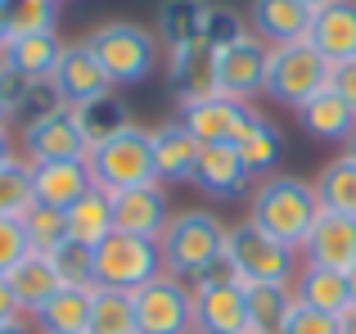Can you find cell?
Wrapping results in <instances>:
<instances>
[{
  "label": "cell",
  "instance_id": "17",
  "mask_svg": "<svg viewBox=\"0 0 356 334\" xmlns=\"http://www.w3.org/2000/svg\"><path fill=\"white\" fill-rule=\"evenodd\" d=\"M95 190V176H90L86 159H63V163H32V194L45 208H63L68 212L77 199Z\"/></svg>",
  "mask_w": 356,
  "mask_h": 334
},
{
  "label": "cell",
  "instance_id": "40",
  "mask_svg": "<svg viewBox=\"0 0 356 334\" xmlns=\"http://www.w3.org/2000/svg\"><path fill=\"white\" fill-rule=\"evenodd\" d=\"M36 90H41L36 81H27L23 72H14L5 59H0V104H5L9 113H14V118L27 113V109H32V100H36Z\"/></svg>",
  "mask_w": 356,
  "mask_h": 334
},
{
  "label": "cell",
  "instance_id": "6",
  "mask_svg": "<svg viewBox=\"0 0 356 334\" xmlns=\"http://www.w3.org/2000/svg\"><path fill=\"white\" fill-rule=\"evenodd\" d=\"M90 176L104 194H122V190H140V185H163L158 181V163H154V141L145 127L113 136L108 145L86 154Z\"/></svg>",
  "mask_w": 356,
  "mask_h": 334
},
{
  "label": "cell",
  "instance_id": "38",
  "mask_svg": "<svg viewBox=\"0 0 356 334\" xmlns=\"http://www.w3.org/2000/svg\"><path fill=\"white\" fill-rule=\"evenodd\" d=\"M248 36V18L239 14V9H230V5H212V14H208V23H203V45H212V50H230L235 41H243Z\"/></svg>",
  "mask_w": 356,
  "mask_h": 334
},
{
  "label": "cell",
  "instance_id": "9",
  "mask_svg": "<svg viewBox=\"0 0 356 334\" xmlns=\"http://www.w3.org/2000/svg\"><path fill=\"white\" fill-rule=\"evenodd\" d=\"M23 145H27V163H63V159H86L90 154L77 132V118L63 100L32 109L23 118Z\"/></svg>",
  "mask_w": 356,
  "mask_h": 334
},
{
  "label": "cell",
  "instance_id": "34",
  "mask_svg": "<svg viewBox=\"0 0 356 334\" xmlns=\"http://www.w3.org/2000/svg\"><path fill=\"white\" fill-rule=\"evenodd\" d=\"M36 203L32 194V163L9 159L0 167V217H27V208Z\"/></svg>",
  "mask_w": 356,
  "mask_h": 334
},
{
  "label": "cell",
  "instance_id": "46",
  "mask_svg": "<svg viewBox=\"0 0 356 334\" xmlns=\"http://www.w3.org/2000/svg\"><path fill=\"white\" fill-rule=\"evenodd\" d=\"M9 159H14V145H9V136H5V132H0V167H5Z\"/></svg>",
  "mask_w": 356,
  "mask_h": 334
},
{
  "label": "cell",
  "instance_id": "13",
  "mask_svg": "<svg viewBox=\"0 0 356 334\" xmlns=\"http://www.w3.org/2000/svg\"><path fill=\"white\" fill-rule=\"evenodd\" d=\"M50 90L72 109V104H86V100H95V95H108V90H113V81H108L99 54L90 50V41H72L68 50H63L54 77H50Z\"/></svg>",
  "mask_w": 356,
  "mask_h": 334
},
{
  "label": "cell",
  "instance_id": "29",
  "mask_svg": "<svg viewBox=\"0 0 356 334\" xmlns=\"http://www.w3.org/2000/svg\"><path fill=\"white\" fill-rule=\"evenodd\" d=\"M208 14H212V0H163L158 5V36L167 41V50L203 41Z\"/></svg>",
  "mask_w": 356,
  "mask_h": 334
},
{
  "label": "cell",
  "instance_id": "8",
  "mask_svg": "<svg viewBox=\"0 0 356 334\" xmlns=\"http://www.w3.org/2000/svg\"><path fill=\"white\" fill-rule=\"evenodd\" d=\"M194 289V330L203 334H248V285L230 271L226 262L217 271H208L203 280L190 285Z\"/></svg>",
  "mask_w": 356,
  "mask_h": 334
},
{
  "label": "cell",
  "instance_id": "23",
  "mask_svg": "<svg viewBox=\"0 0 356 334\" xmlns=\"http://www.w3.org/2000/svg\"><path fill=\"white\" fill-rule=\"evenodd\" d=\"M72 118H77V132H81V141H86V150H99V145H108L113 136L136 127L127 100H122L118 90L95 95V100H86V104H72Z\"/></svg>",
  "mask_w": 356,
  "mask_h": 334
},
{
  "label": "cell",
  "instance_id": "39",
  "mask_svg": "<svg viewBox=\"0 0 356 334\" xmlns=\"http://www.w3.org/2000/svg\"><path fill=\"white\" fill-rule=\"evenodd\" d=\"M27 253H36V248L27 239L23 217H0V276H9Z\"/></svg>",
  "mask_w": 356,
  "mask_h": 334
},
{
  "label": "cell",
  "instance_id": "32",
  "mask_svg": "<svg viewBox=\"0 0 356 334\" xmlns=\"http://www.w3.org/2000/svg\"><path fill=\"white\" fill-rule=\"evenodd\" d=\"M316 194H321V208L325 212H339V217L356 221V163L348 154L330 159L316 176Z\"/></svg>",
  "mask_w": 356,
  "mask_h": 334
},
{
  "label": "cell",
  "instance_id": "7",
  "mask_svg": "<svg viewBox=\"0 0 356 334\" xmlns=\"http://www.w3.org/2000/svg\"><path fill=\"white\" fill-rule=\"evenodd\" d=\"M158 276H167V271H163V248H158L154 239L113 230L108 239L95 244V289L136 294V289H145L149 280H158Z\"/></svg>",
  "mask_w": 356,
  "mask_h": 334
},
{
  "label": "cell",
  "instance_id": "31",
  "mask_svg": "<svg viewBox=\"0 0 356 334\" xmlns=\"http://www.w3.org/2000/svg\"><path fill=\"white\" fill-rule=\"evenodd\" d=\"M293 308H298L293 285H248V317L257 334H284Z\"/></svg>",
  "mask_w": 356,
  "mask_h": 334
},
{
  "label": "cell",
  "instance_id": "37",
  "mask_svg": "<svg viewBox=\"0 0 356 334\" xmlns=\"http://www.w3.org/2000/svg\"><path fill=\"white\" fill-rule=\"evenodd\" d=\"M54 23H59V0H9V27H14V36L54 32Z\"/></svg>",
  "mask_w": 356,
  "mask_h": 334
},
{
  "label": "cell",
  "instance_id": "15",
  "mask_svg": "<svg viewBox=\"0 0 356 334\" xmlns=\"http://www.w3.org/2000/svg\"><path fill=\"white\" fill-rule=\"evenodd\" d=\"M266 68H270V45L248 32L230 50H221V95L248 104L257 90H266Z\"/></svg>",
  "mask_w": 356,
  "mask_h": 334
},
{
  "label": "cell",
  "instance_id": "35",
  "mask_svg": "<svg viewBox=\"0 0 356 334\" xmlns=\"http://www.w3.org/2000/svg\"><path fill=\"white\" fill-rule=\"evenodd\" d=\"M45 257H50V267L59 271L63 285H95V248L77 244V239H63Z\"/></svg>",
  "mask_w": 356,
  "mask_h": 334
},
{
  "label": "cell",
  "instance_id": "25",
  "mask_svg": "<svg viewBox=\"0 0 356 334\" xmlns=\"http://www.w3.org/2000/svg\"><path fill=\"white\" fill-rule=\"evenodd\" d=\"M5 280H9V289H14L18 312H27V317H36V312H41L45 303H50L54 294L63 289L59 271L50 267V257H45V253H27L23 262H18L14 271L5 276Z\"/></svg>",
  "mask_w": 356,
  "mask_h": 334
},
{
  "label": "cell",
  "instance_id": "50",
  "mask_svg": "<svg viewBox=\"0 0 356 334\" xmlns=\"http://www.w3.org/2000/svg\"><path fill=\"white\" fill-rule=\"evenodd\" d=\"M302 5H307V9H312V14H316V9H325V5H334V0H302Z\"/></svg>",
  "mask_w": 356,
  "mask_h": 334
},
{
  "label": "cell",
  "instance_id": "45",
  "mask_svg": "<svg viewBox=\"0 0 356 334\" xmlns=\"http://www.w3.org/2000/svg\"><path fill=\"white\" fill-rule=\"evenodd\" d=\"M0 334H32V326H27L23 317H14V321H5V326H0Z\"/></svg>",
  "mask_w": 356,
  "mask_h": 334
},
{
  "label": "cell",
  "instance_id": "42",
  "mask_svg": "<svg viewBox=\"0 0 356 334\" xmlns=\"http://www.w3.org/2000/svg\"><path fill=\"white\" fill-rule=\"evenodd\" d=\"M330 86L339 90L343 100L356 109V59H348V63H334V77H330Z\"/></svg>",
  "mask_w": 356,
  "mask_h": 334
},
{
  "label": "cell",
  "instance_id": "3",
  "mask_svg": "<svg viewBox=\"0 0 356 334\" xmlns=\"http://www.w3.org/2000/svg\"><path fill=\"white\" fill-rule=\"evenodd\" d=\"M226 267L243 285H293L298 280V248L270 239L252 221H239L226 235Z\"/></svg>",
  "mask_w": 356,
  "mask_h": 334
},
{
  "label": "cell",
  "instance_id": "52",
  "mask_svg": "<svg viewBox=\"0 0 356 334\" xmlns=\"http://www.w3.org/2000/svg\"><path fill=\"white\" fill-rule=\"evenodd\" d=\"M194 334H203V330H194Z\"/></svg>",
  "mask_w": 356,
  "mask_h": 334
},
{
  "label": "cell",
  "instance_id": "22",
  "mask_svg": "<svg viewBox=\"0 0 356 334\" xmlns=\"http://www.w3.org/2000/svg\"><path fill=\"white\" fill-rule=\"evenodd\" d=\"M154 141V163H158V181H194L203 145L185 132V122H163L149 132Z\"/></svg>",
  "mask_w": 356,
  "mask_h": 334
},
{
  "label": "cell",
  "instance_id": "18",
  "mask_svg": "<svg viewBox=\"0 0 356 334\" xmlns=\"http://www.w3.org/2000/svg\"><path fill=\"white\" fill-rule=\"evenodd\" d=\"M194 185L203 194H212V199H243V194H252L257 181L243 167L235 145H208L199 154V167H194Z\"/></svg>",
  "mask_w": 356,
  "mask_h": 334
},
{
  "label": "cell",
  "instance_id": "5",
  "mask_svg": "<svg viewBox=\"0 0 356 334\" xmlns=\"http://www.w3.org/2000/svg\"><path fill=\"white\" fill-rule=\"evenodd\" d=\"M86 41H90V50L99 54V63H104L113 86H140V81H149V72L158 68V36L140 23L113 18V23L95 27Z\"/></svg>",
  "mask_w": 356,
  "mask_h": 334
},
{
  "label": "cell",
  "instance_id": "24",
  "mask_svg": "<svg viewBox=\"0 0 356 334\" xmlns=\"http://www.w3.org/2000/svg\"><path fill=\"white\" fill-rule=\"evenodd\" d=\"M298 122H302V127H307V136H316V141L348 145V141H352V132H356V109L330 86V90H321L316 100H307V104L298 109Z\"/></svg>",
  "mask_w": 356,
  "mask_h": 334
},
{
  "label": "cell",
  "instance_id": "53",
  "mask_svg": "<svg viewBox=\"0 0 356 334\" xmlns=\"http://www.w3.org/2000/svg\"><path fill=\"white\" fill-rule=\"evenodd\" d=\"M248 334H257V330H248Z\"/></svg>",
  "mask_w": 356,
  "mask_h": 334
},
{
  "label": "cell",
  "instance_id": "11",
  "mask_svg": "<svg viewBox=\"0 0 356 334\" xmlns=\"http://www.w3.org/2000/svg\"><path fill=\"white\" fill-rule=\"evenodd\" d=\"M167 77H172V90L181 95V109L212 100V95H221V54L203 41L176 45L167 54Z\"/></svg>",
  "mask_w": 356,
  "mask_h": 334
},
{
  "label": "cell",
  "instance_id": "28",
  "mask_svg": "<svg viewBox=\"0 0 356 334\" xmlns=\"http://www.w3.org/2000/svg\"><path fill=\"white\" fill-rule=\"evenodd\" d=\"M293 294L302 308L316 312H330V317H343L352 308V289H348V276L343 271H325V267H302L293 280Z\"/></svg>",
  "mask_w": 356,
  "mask_h": 334
},
{
  "label": "cell",
  "instance_id": "49",
  "mask_svg": "<svg viewBox=\"0 0 356 334\" xmlns=\"http://www.w3.org/2000/svg\"><path fill=\"white\" fill-rule=\"evenodd\" d=\"M343 154H348V159L356 163V132H352V141H348V145H343Z\"/></svg>",
  "mask_w": 356,
  "mask_h": 334
},
{
  "label": "cell",
  "instance_id": "43",
  "mask_svg": "<svg viewBox=\"0 0 356 334\" xmlns=\"http://www.w3.org/2000/svg\"><path fill=\"white\" fill-rule=\"evenodd\" d=\"M14 317H23V312H18V303H14V289H9V280L0 276V326H5V321H14Z\"/></svg>",
  "mask_w": 356,
  "mask_h": 334
},
{
  "label": "cell",
  "instance_id": "1",
  "mask_svg": "<svg viewBox=\"0 0 356 334\" xmlns=\"http://www.w3.org/2000/svg\"><path fill=\"white\" fill-rule=\"evenodd\" d=\"M248 199H252V212H248L252 226L266 230L280 244L298 248V253H302L312 226L325 212L321 194H316V181H302V176H293V172H275V176H266V181H257Z\"/></svg>",
  "mask_w": 356,
  "mask_h": 334
},
{
  "label": "cell",
  "instance_id": "14",
  "mask_svg": "<svg viewBox=\"0 0 356 334\" xmlns=\"http://www.w3.org/2000/svg\"><path fill=\"white\" fill-rule=\"evenodd\" d=\"M167 221H172V199L163 185H140V190L113 194V230H122V235H140L158 244Z\"/></svg>",
  "mask_w": 356,
  "mask_h": 334
},
{
  "label": "cell",
  "instance_id": "41",
  "mask_svg": "<svg viewBox=\"0 0 356 334\" xmlns=\"http://www.w3.org/2000/svg\"><path fill=\"white\" fill-rule=\"evenodd\" d=\"M284 334H343V317H330V312H316V308H302V303H298Z\"/></svg>",
  "mask_w": 356,
  "mask_h": 334
},
{
  "label": "cell",
  "instance_id": "4",
  "mask_svg": "<svg viewBox=\"0 0 356 334\" xmlns=\"http://www.w3.org/2000/svg\"><path fill=\"white\" fill-rule=\"evenodd\" d=\"M330 77H334V63L325 59L312 41L275 45V50H270V68H266V95L298 113L307 100L330 90Z\"/></svg>",
  "mask_w": 356,
  "mask_h": 334
},
{
  "label": "cell",
  "instance_id": "19",
  "mask_svg": "<svg viewBox=\"0 0 356 334\" xmlns=\"http://www.w3.org/2000/svg\"><path fill=\"white\" fill-rule=\"evenodd\" d=\"M248 32L257 36V41H266L270 50H275V45L307 41V32H312V9H307L302 0H252Z\"/></svg>",
  "mask_w": 356,
  "mask_h": 334
},
{
  "label": "cell",
  "instance_id": "30",
  "mask_svg": "<svg viewBox=\"0 0 356 334\" xmlns=\"http://www.w3.org/2000/svg\"><path fill=\"white\" fill-rule=\"evenodd\" d=\"M108 235H113V194H104L95 185L86 199H77L68 208V239L95 248L99 239H108Z\"/></svg>",
  "mask_w": 356,
  "mask_h": 334
},
{
  "label": "cell",
  "instance_id": "2",
  "mask_svg": "<svg viewBox=\"0 0 356 334\" xmlns=\"http://www.w3.org/2000/svg\"><path fill=\"white\" fill-rule=\"evenodd\" d=\"M226 235H230V226H221V217L208 212V208L172 212L163 239H158V248H163V271L176 276V280H185V285L203 280L208 271H217V267L226 262Z\"/></svg>",
  "mask_w": 356,
  "mask_h": 334
},
{
  "label": "cell",
  "instance_id": "27",
  "mask_svg": "<svg viewBox=\"0 0 356 334\" xmlns=\"http://www.w3.org/2000/svg\"><path fill=\"white\" fill-rule=\"evenodd\" d=\"M235 150H239L243 167L252 172V181H266V176H275V172H280V163H284V136H280V127L270 122V118L252 113L248 132L239 136Z\"/></svg>",
  "mask_w": 356,
  "mask_h": 334
},
{
  "label": "cell",
  "instance_id": "10",
  "mask_svg": "<svg viewBox=\"0 0 356 334\" xmlns=\"http://www.w3.org/2000/svg\"><path fill=\"white\" fill-rule=\"evenodd\" d=\"M140 334H194V289L176 276H158L136 289Z\"/></svg>",
  "mask_w": 356,
  "mask_h": 334
},
{
  "label": "cell",
  "instance_id": "51",
  "mask_svg": "<svg viewBox=\"0 0 356 334\" xmlns=\"http://www.w3.org/2000/svg\"><path fill=\"white\" fill-rule=\"evenodd\" d=\"M348 289H352V308H356V267L348 271Z\"/></svg>",
  "mask_w": 356,
  "mask_h": 334
},
{
  "label": "cell",
  "instance_id": "44",
  "mask_svg": "<svg viewBox=\"0 0 356 334\" xmlns=\"http://www.w3.org/2000/svg\"><path fill=\"white\" fill-rule=\"evenodd\" d=\"M9 36H14V27H9V0H0V50L9 45Z\"/></svg>",
  "mask_w": 356,
  "mask_h": 334
},
{
  "label": "cell",
  "instance_id": "47",
  "mask_svg": "<svg viewBox=\"0 0 356 334\" xmlns=\"http://www.w3.org/2000/svg\"><path fill=\"white\" fill-rule=\"evenodd\" d=\"M343 334H356V308L343 312Z\"/></svg>",
  "mask_w": 356,
  "mask_h": 334
},
{
  "label": "cell",
  "instance_id": "26",
  "mask_svg": "<svg viewBox=\"0 0 356 334\" xmlns=\"http://www.w3.org/2000/svg\"><path fill=\"white\" fill-rule=\"evenodd\" d=\"M90 303H95V285H63L32 321L41 326V334H90Z\"/></svg>",
  "mask_w": 356,
  "mask_h": 334
},
{
  "label": "cell",
  "instance_id": "21",
  "mask_svg": "<svg viewBox=\"0 0 356 334\" xmlns=\"http://www.w3.org/2000/svg\"><path fill=\"white\" fill-rule=\"evenodd\" d=\"M63 50H68V45L59 41V32H32V36H9V45L0 50V59H5L14 72H23L27 81L50 86Z\"/></svg>",
  "mask_w": 356,
  "mask_h": 334
},
{
  "label": "cell",
  "instance_id": "16",
  "mask_svg": "<svg viewBox=\"0 0 356 334\" xmlns=\"http://www.w3.org/2000/svg\"><path fill=\"white\" fill-rule=\"evenodd\" d=\"M307 267H325V271H343L348 276L356 267V221L339 217V212H321V221L312 226L302 244Z\"/></svg>",
  "mask_w": 356,
  "mask_h": 334
},
{
  "label": "cell",
  "instance_id": "33",
  "mask_svg": "<svg viewBox=\"0 0 356 334\" xmlns=\"http://www.w3.org/2000/svg\"><path fill=\"white\" fill-rule=\"evenodd\" d=\"M90 334H140L136 294L95 289V303H90Z\"/></svg>",
  "mask_w": 356,
  "mask_h": 334
},
{
  "label": "cell",
  "instance_id": "12",
  "mask_svg": "<svg viewBox=\"0 0 356 334\" xmlns=\"http://www.w3.org/2000/svg\"><path fill=\"white\" fill-rule=\"evenodd\" d=\"M181 122L203 150H208V145H239V136L248 132V122H252V109L243 104V100L212 95V100H199V104H185Z\"/></svg>",
  "mask_w": 356,
  "mask_h": 334
},
{
  "label": "cell",
  "instance_id": "36",
  "mask_svg": "<svg viewBox=\"0 0 356 334\" xmlns=\"http://www.w3.org/2000/svg\"><path fill=\"white\" fill-rule=\"evenodd\" d=\"M23 226H27V239H32L36 253H50L54 244L68 239V212H63V208H45V203H32L27 217H23Z\"/></svg>",
  "mask_w": 356,
  "mask_h": 334
},
{
  "label": "cell",
  "instance_id": "20",
  "mask_svg": "<svg viewBox=\"0 0 356 334\" xmlns=\"http://www.w3.org/2000/svg\"><path fill=\"white\" fill-rule=\"evenodd\" d=\"M307 41H312L330 63L356 59V0H334V5L316 9Z\"/></svg>",
  "mask_w": 356,
  "mask_h": 334
},
{
  "label": "cell",
  "instance_id": "48",
  "mask_svg": "<svg viewBox=\"0 0 356 334\" xmlns=\"http://www.w3.org/2000/svg\"><path fill=\"white\" fill-rule=\"evenodd\" d=\"M9 122H14V113H9V109L0 104V132H5V136H9Z\"/></svg>",
  "mask_w": 356,
  "mask_h": 334
}]
</instances>
